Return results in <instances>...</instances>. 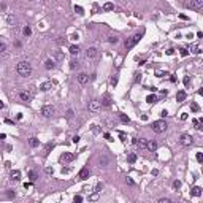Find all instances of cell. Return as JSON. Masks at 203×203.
Wrapping results in <instances>:
<instances>
[{
	"label": "cell",
	"mask_w": 203,
	"mask_h": 203,
	"mask_svg": "<svg viewBox=\"0 0 203 203\" xmlns=\"http://www.w3.org/2000/svg\"><path fill=\"white\" fill-rule=\"evenodd\" d=\"M16 70H18V73L21 76H24V78H27L30 76V73H32V65H30L29 62H19L18 64V67H16Z\"/></svg>",
	"instance_id": "6da1fadb"
},
{
	"label": "cell",
	"mask_w": 203,
	"mask_h": 203,
	"mask_svg": "<svg viewBox=\"0 0 203 203\" xmlns=\"http://www.w3.org/2000/svg\"><path fill=\"white\" fill-rule=\"evenodd\" d=\"M152 130L155 132V133H163L167 130V122L165 121H154L152 122Z\"/></svg>",
	"instance_id": "7a4b0ae2"
},
{
	"label": "cell",
	"mask_w": 203,
	"mask_h": 203,
	"mask_svg": "<svg viewBox=\"0 0 203 203\" xmlns=\"http://www.w3.org/2000/svg\"><path fill=\"white\" fill-rule=\"evenodd\" d=\"M140 40H141V35H140V33H136V35L130 37V38H129V40L126 41V48H127V49H132V48H133V46H135Z\"/></svg>",
	"instance_id": "3957f363"
},
{
	"label": "cell",
	"mask_w": 203,
	"mask_h": 203,
	"mask_svg": "<svg viewBox=\"0 0 203 203\" xmlns=\"http://www.w3.org/2000/svg\"><path fill=\"white\" fill-rule=\"evenodd\" d=\"M73 160H75V154H73V152H64L59 157V162L60 163H70Z\"/></svg>",
	"instance_id": "277c9868"
},
{
	"label": "cell",
	"mask_w": 203,
	"mask_h": 203,
	"mask_svg": "<svg viewBox=\"0 0 203 203\" xmlns=\"http://www.w3.org/2000/svg\"><path fill=\"white\" fill-rule=\"evenodd\" d=\"M187 8H191V10H202L203 8V0H191V2L186 5Z\"/></svg>",
	"instance_id": "5b68a950"
},
{
	"label": "cell",
	"mask_w": 203,
	"mask_h": 203,
	"mask_svg": "<svg viewBox=\"0 0 203 203\" xmlns=\"http://www.w3.org/2000/svg\"><path fill=\"white\" fill-rule=\"evenodd\" d=\"M54 111H56L54 106H51V105H45L41 108V114L45 116V118H51V116L54 114Z\"/></svg>",
	"instance_id": "8992f818"
},
{
	"label": "cell",
	"mask_w": 203,
	"mask_h": 203,
	"mask_svg": "<svg viewBox=\"0 0 203 203\" xmlns=\"http://www.w3.org/2000/svg\"><path fill=\"white\" fill-rule=\"evenodd\" d=\"M192 143H194V138L191 135L184 133V135L181 136V144H183V146H192Z\"/></svg>",
	"instance_id": "52a82bcc"
},
{
	"label": "cell",
	"mask_w": 203,
	"mask_h": 203,
	"mask_svg": "<svg viewBox=\"0 0 203 203\" xmlns=\"http://www.w3.org/2000/svg\"><path fill=\"white\" fill-rule=\"evenodd\" d=\"M100 106H102V103L98 102V100H92V102H89V111H92V113H97V111L100 110Z\"/></svg>",
	"instance_id": "ba28073f"
},
{
	"label": "cell",
	"mask_w": 203,
	"mask_h": 203,
	"mask_svg": "<svg viewBox=\"0 0 203 203\" xmlns=\"http://www.w3.org/2000/svg\"><path fill=\"white\" fill-rule=\"evenodd\" d=\"M95 57H97V48H94V46L87 48V51H86V59H95Z\"/></svg>",
	"instance_id": "9c48e42d"
},
{
	"label": "cell",
	"mask_w": 203,
	"mask_h": 203,
	"mask_svg": "<svg viewBox=\"0 0 203 203\" xmlns=\"http://www.w3.org/2000/svg\"><path fill=\"white\" fill-rule=\"evenodd\" d=\"M87 178H89V170L87 168H81L79 173H78V179L79 181H86Z\"/></svg>",
	"instance_id": "30bf717a"
},
{
	"label": "cell",
	"mask_w": 203,
	"mask_h": 203,
	"mask_svg": "<svg viewBox=\"0 0 203 203\" xmlns=\"http://www.w3.org/2000/svg\"><path fill=\"white\" fill-rule=\"evenodd\" d=\"M10 178H11V181L18 183V181L21 179V171H19V170H13L11 173H10Z\"/></svg>",
	"instance_id": "8fae6325"
},
{
	"label": "cell",
	"mask_w": 203,
	"mask_h": 203,
	"mask_svg": "<svg viewBox=\"0 0 203 203\" xmlns=\"http://www.w3.org/2000/svg\"><path fill=\"white\" fill-rule=\"evenodd\" d=\"M202 194H203V191H202V187H198V186L191 189V195H194V197H200Z\"/></svg>",
	"instance_id": "7c38bea8"
},
{
	"label": "cell",
	"mask_w": 203,
	"mask_h": 203,
	"mask_svg": "<svg viewBox=\"0 0 203 203\" xmlns=\"http://www.w3.org/2000/svg\"><path fill=\"white\" fill-rule=\"evenodd\" d=\"M19 98L22 102H30V94L27 90H22V92H19Z\"/></svg>",
	"instance_id": "4fadbf2b"
},
{
	"label": "cell",
	"mask_w": 203,
	"mask_h": 203,
	"mask_svg": "<svg viewBox=\"0 0 203 203\" xmlns=\"http://www.w3.org/2000/svg\"><path fill=\"white\" fill-rule=\"evenodd\" d=\"M78 81H79V84H87L89 83V76L86 75V73H81V75L78 76Z\"/></svg>",
	"instance_id": "5bb4252c"
},
{
	"label": "cell",
	"mask_w": 203,
	"mask_h": 203,
	"mask_svg": "<svg viewBox=\"0 0 203 203\" xmlns=\"http://www.w3.org/2000/svg\"><path fill=\"white\" fill-rule=\"evenodd\" d=\"M100 103H102L103 106H110V105H111V97L108 95V94H105V95H103V98H102V102H100Z\"/></svg>",
	"instance_id": "9a60e30c"
},
{
	"label": "cell",
	"mask_w": 203,
	"mask_h": 203,
	"mask_svg": "<svg viewBox=\"0 0 203 203\" xmlns=\"http://www.w3.org/2000/svg\"><path fill=\"white\" fill-rule=\"evenodd\" d=\"M54 67H56V62H54L53 59H48V60L45 62V68H46V70H53Z\"/></svg>",
	"instance_id": "2e32d148"
},
{
	"label": "cell",
	"mask_w": 203,
	"mask_h": 203,
	"mask_svg": "<svg viewBox=\"0 0 203 203\" xmlns=\"http://www.w3.org/2000/svg\"><path fill=\"white\" fill-rule=\"evenodd\" d=\"M146 102H148L149 105H154V103H157V95H155V94H151V95L146 97Z\"/></svg>",
	"instance_id": "e0dca14e"
},
{
	"label": "cell",
	"mask_w": 203,
	"mask_h": 203,
	"mask_svg": "<svg viewBox=\"0 0 203 203\" xmlns=\"http://www.w3.org/2000/svg\"><path fill=\"white\" fill-rule=\"evenodd\" d=\"M146 144H148V140H146V138H140V141L136 140V146H138L140 149H144Z\"/></svg>",
	"instance_id": "ac0fdd59"
},
{
	"label": "cell",
	"mask_w": 203,
	"mask_h": 203,
	"mask_svg": "<svg viewBox=\"0 0 203 203\" xmlns=\"http://www.w3.org/2000/svg\"><path fill=\"white\" fill-rule=\"evenodd\" d=\"M40 89H41V90H45V92H46V90L53 89V83H51V81H46V83H43V84L40 86Z\"/></svg>",
	"instance_id": "d6986e66"
},
{
	"label": "cell",
	"mask_w": 203,
	"mask_h": 203,
	"mask_svg": "<svg viewBox=\"0 0 203 203\" xmlns=\"http://www.w3.org/2000/svg\"><path fill=\"white\" fill-rule=\"evenodd\" d=\"M29 144L32 146V148H38V144H40V141H38V138L32 136V138H29Z\"/></svg>",
	"instance_id": "ffe728a7"
},
{
	"label": "cell",
	"mask_w": 203,
	"mask_h": 203,
	"mask_svg": "<svg viewBox=\"0 0 203 203\" xmlns=\"http://www.w3.org/2000/svg\"><path fill=\"white\" fill-rule=\"evenodd\" d=\"M70 54L71 56H78V54H79V46H78V45H71L70 46Z\"/></svg>",
	"instance_id": "44dd1931"
},
{
	"label": "cell",
	"mask_w": 203,
	"mask_h": 203,
	"mask_svg": "<svg viewBox=\"0 0 203 203\" xmlns=\"http://www.w3.org/2000/svg\"><path fill=\"white\" fill-rule=\"evenodd\" d=\"M176 100H178V102H184L186 100V92H184V90H179V92L176 94Z\"/></svg>",
	"instance_id": "7402d4cb"
},
{
	"label": "cell",
	"mask_w": 203,
	"mask_h": 203,
	"mask_svg": "<svg viewBox=\"0 0 203 203\" xmlns=\"http://www.w3.org/2000/svg\"><path fill=\"white\" fill-rule=\"evenodd\" d=\"M119 119L122 121L124 124H130V118H129L127 114H124V113H119Z\"/></svg>",
	"instance_id": "603a6c76"
},
{
	"label": "cell",
	"mask_w": 203,
	"mask_h": 203,
	"mask_svg": "<svg viewBox=\"0 0 203 203\" xmlns=\"http://www.w3.org/2000/svg\"><path fill=\"white\" fill-rule=\"evenodd\" d=\"M146 148H148L149 151H155V149H157V143H155V141H148Z\"/></svg>",
	"instance_id": "cb8c5ba5"
},
{
	"label": "cell",
	"mask_w": 203,
	"mask_h": 203,
	"mask_svg": "<svg viewBox=\"0 0 203 203\" xmlns=\"http://www.w3.org/2000/svg\"><path fill=\"white\" fill-rule=\"evenodd\" d=\"M103 10H105V11H113L114 10V5L111 2H106L105 5H103Z\"/></svg>",
	"instance_id": "d4e9b609"
},
{
	"label": "cell",
	"mask_w": 203,
	"mask_h": 203,
	"mask_svg": "<svg viewBox=\"0 0 203 203\" xmlns=\"http://www.w3.org/2000/svg\"><path fill=\"white\" fill-rule=\"evenodd\" d=\"M127 160H129V163H135L136 162V155L135 154H129L127 155Z\"/></svg>",
	"instance_id": "484cf974"
},
{
	"label": "cell",
	"mask_w": 203,
	"mask_h": 203,
	"mask_svg": "<svg viewBox=\"0 0 203 203\" xmlns=\"http://www.w3.org/2000/svg\"><path fill=\"white\" fill-rule=\"evenodd\" d=\"M30 33H32L30 27H27V25H25V27L22 29V35H24V37H30Z\"/></svg>",
	"instance_id": "4316f807"
},
{
	"label": "cell",
	"mask_w": 203,
	"mask_h": 203,
	"mask_svg": "<svg viewBox=\"0 0 203 203\" xmlns=\"http://www.w3.org/2000/svg\"><path fill=\"white\" fill-rule=\"evenodd\" d=\"M75 13H78V14H84V8L79 6V5H76L75 6Z\"/></svg>",
	"instance_id": "83f0119b"
},
{
	"label": "cell",
	"mask_w": 203,
	"mask_h": 203,
	"mask_svg": "<svg viewBox=\"0 0 203 203\" xmlns=\"http://www.w3.org/2000/svg\"><path fill=\"white\" fill-rule=\"evenodd\" d=\"M6 21H8V24H14V22H16V18H14L13 14H8V16H6Z\"/></svg>",
	"instance_id": "f1b7e54d"
},
{
	"label": "cell",
	"mask_w": 203,
	"mask_h": 203,
	"mask_svg": "<svg viewBox=\"0 0 203 203\" xmlns=\"http://www.w3.org/2000/svg\"><path fill=\"white\" fill-rule=\"evenodd\" d=\"M29 178H30V181H35V179H37V173H35L33 170H30V171H29Z\"/></svg>",
	"instance_id": "f546056e"
},
{
	"label": "cell",
	"mask_w": 203,
	"mask_h": 203,
	"mask_svg": "<svg viewBox=\"0 0 203 203\" xmlns=\"http://www.w3.org/2000/svg\"><path fill=\"white\" fill-rule=\"evenodd\" d=\"M53 148H54V146L51 144V143H49V144H46V148H45V155H48V152H49V151L53 149Z\"/></svg>",
	"instance_id": "4dcf8cb0"
},
{
	"label": "cell",
	"mask_w": 203,
	"mask_h": 203,
	"mask_svg": "<svg viewBox=\"0 0 203 203\" xmlns=\"http://www.w3.org/2000/svg\"><path fill=\"white\" fill-rule=\"evenodd\" d=\"M73 202H75V203H81V202H83V197H81V195H75V197H73Z\"/></svg>",
	"instance_id": "1f68e13d"
},
{
	"label": "cell",
	"mask_w": 203,
	"mask_h": 203,
	"mask_svg": "<svg viewBox=\"0 0 203 203\" xmlns=\"http://www.w3.org/2000/svg\"><path fill=\"white\" fill-rule=\"evenodd\" d=\"M191 110L194 111V113H197V111L200 110V108H198V105H197V103H192V105H191Z\"/></svg>",
	"instance_id": "d6a6232c"
},
{
	"label": "cell",
	"mask_w": 203,
	"mask_h": 203,
	"mask_svg": "<svg viewBox=\"0 0 203 203\" xmlns=\"http://www.w3.org/2000/svg\"><path fill=\"white\" fill-rule=\"evenodd\" d=\"M70 68H71V70L78 68V62H76V60H71V62H70Z\"/></svg>",
	"instance_id": "836d02e7"
},
{
	"label": "cell",
	"mask_w": 203,
	"mask_h": 203,
	"mask_svg": "<svg viewBox=\"0 0 203 203\" xmlns=\"http://www.w3.org/2000/svg\"><path fill=\"white\" fill-rule=\"evenodd\" d=\"M157 203H171V200L170 198H159Z\"/></svg>",
	"instance_id": "e575fe53"
},
{
	"label": "cell",
	"mask_w": 203,
	"mask_h": 203,
	"mask_svg": "<svg viewBox=\"0 0 203 203\" xmlns=\"http://www.w3.org/2000/svg\"><path fill=\"white\" fill-rule=\"evenodd\" d=\"M116 84H118V75H114L111 78V86H116Z\"/></svg>",
	"instance_id": "d590c367"
},
{
	"label": "cell",
	"mask_w": 203,
	"mask_h": 203,
	"mask_svg": "<svg viewBox=\"0 0 203 203\" xmlns=\"http://www.w3.org/2000/svg\"><path fill=\"white\" fill-rule=\"evenodd\" d=\"M108 41H110V43H118L119 38L118 37H110V38H108Z\"/></svg>",
	"instance_id": "8d00e7d4"
},
{
	"label": "cell",
	"mask_w": 203,
	"mask_h": 203,
	"mask_svg": "<svg viewBox=\"0 0 203 203\" xmlns=\"http://www.w3.org/2000/svg\"><path fill=\"white\" fill-rule=\"evenodd\" d=\"M195 159H197V162H202V160H203V154H202V152H197Z\"/></svg>",
	"instance_id": "74e56055"
},
{
	"label": "cell",
	"mask_w": 203,
	"mask_h": 203,
	"mask_svg": "<svg viewBox=\"0 0 203 203\" xmlns=\"http://www.w3.org/2000/svg\"><path fill=\"white\" fill-rule=\"evenodd\" d=\"M126 183H127L129 186H135V181H133L132 178H126Z\"/></svg>",
	"instance_id": "f35d334b"
},
{
	"label": "cell",
	"mask_w": 203,
	"mask_h": 203,
	"mask_svg": "<svg viewBox=\"0 0 203 203\" xmlns=\"http://www.w3.org/2000/svg\"><path fill=\"white\" fill-rule=\"evenodd\" d=\"M173 187H175V189H179V187H181V181H178V179H176L175 183H173Z\"/></svg>",
	"instance_id": "ab89813d"
},
{
	"label": "cell",
	"mask_w": 203,
	"mask_h": 203,
	"mask_svg": "<svg viewBox=\"0 0 203 203\" xmlns=\"http://www.w3.org/2000/svg\"><path fill=\"white\" fill-rule=\"evenodd\" d=\"M5 49H6V45H5V43H2V41H0V53H3Z\"/></svg>",
	"instance_id": "60d3db41"
},
{
	"label": "cell",
	"mask_w": 203,
	"mask_h": 203,
	"mask_svg": "<svg viewBox=\"0 0 203 203\" xmlns=\"http://www.w3.org/2000/svg\"><path fill=\"white\" fill-rule=\"evenodd\" d=\"M103 136H105V140H108V141H114L113 138H111V135H110V133H105Z\"/></svg>",
	"instance_id": "b9f144b4"
},
{
	"label": "cell",
	"mask_w": 203,
	"mask_h": 203,
	"mask_svg": "<svg viewBox=\"0 0 203 203\" xmlns=\"http://www.w3.org/2000/svg\"><path fill=\"white\" fill-rule=\"evenodd\" d=\"M181 56H183V57L189 56V51H187V49H181Z\"/></svg>",
	"instance_id": "7bdbcfd3"
},
{
	"label": "cell",
	"mask_w": 203,
	"mask_h": 203,
	"mask_svg": "<svg viewBox=\"0 0 203 203\" xmlns=\"http://www.w3.org/2000/svg\"><path fill=\"white\" fill-rule=\"evenodd\" d=\"M160 116H162V118H167V116H168V111H167V110H162V111H160Z\"/></svg>",
	"instance_id": "ee69618b"
},
{
	"label": "cell",
	"mask_w": 203,
	"mask_h": 203,
	"mask_svg": "<svg viewBox=\"0 0 203 203\" xmlns=\"http://www.w3.org/2000/svg\"><path fill=\"white\" fill-rule=\"evenodd\" d=\"M46 173H48V175H53V173H54L53 167H48V168H46Z\"/></svg>",
	"instance_id": "f6af8a7d"
},
{
	"label": "cell",
	"mask_w": 203,
	"mask_h": 203,
	"mask_svg": "<svg viewBox=\"0 0 203 203\" xmlns=\"http://www.w3.org/2000/svg\"><path fill=\"white\" fill-rule=\"evenodd\" d=\"M71 140H73V143H75V144H76V143H78V141H79V136H78V135H75V136H73V138H71Z\"/></svg>",
	"instance_id": "bcb514c9"
},
{
	"label": "cell",
	"mask_w": 203,
	"mask_h": 203,
	"mask_svg": "<svg viewBox=\"0 0 203 203\" xmlns=\"http://www.w3.org/2000/svg\"><path fill=\"white\" fill-rule=\"evenodd\" d=\"M119 138H121L122 141H126V133H122V132H121V133H119Z\"/></svg>",
	"instance_id": "7dc6e473"
},
{
	"label": "cell",
	"mask_w": 203,
	"mask_h": 203,
	"mask_svg": "<svg viewBox=\"0 0 203 203\" xmlns=\"http://www.w3.org/2000/svg\"><path fill=\"white\" fill-rule=\"evenodd\" d=\"M89 198H90V200H97V198H98V194H94V195H90Z\"/></svg>",
	"instance_id": "c3c4849f"
},
{
	"label": "cell",
	"mask_w": 203,
	"mask_h": 203,
	"mask_svg": "<svg viewBox=\"0 0 203 203\" xmlns=\"http://www.w3.org/2000/svg\"><path fill=\"white\" fill-rule=\"evenodd\" d=\"M189 81H191V79H189V76H186V78H184V84L189 86Z\"/></svg>",
	"instance_id": "681fc988"
},
{
	"label": "cell",
	"mask_w": 203,
	"mask_h": 203,
	"mask_svg": "<svg viewBox=\"0 0 203 203\" xmlns=\"http://www.w3.org/2000/svg\"><path fill=\"white\" fill-rule=\"evenodd\" d=\"M167 54H168V56H171V54H175V49H171V48H170V49H168V51H167Z\"/></svg>",
	"instance_id": "f907efd6"
},
{
	"label": "cell",
	"mask_w": 203,
	"mask_h": 203,
	"mask_svg": "<svg viewBox=\"0 0 203 203\" xmlns=\"http://www.w3.org/2000/svg\"><path fill=\"white\" fill-rule=\"evenodd\" d=\"M186 119H187V114L183 113V114H181V121H186Z\"/></svg>",
	"instance_id": "816d5d0a"
},
{
	"label": "cell",
	"mask_w": 203,
	"mask_h": 203,
	"mask_svg": "<svg viewBox=\"0 0 203 203\" xmlns=\"http://www.w3.org/2000/svg\"><path fill=\"white\" fill-rule=\"evenodd\" d=\"M14 195H16L14 192H8V197H10V198H14Z\"/></svg>",
	"instance_id": "f5cc1de1"
},
{
	"label": "cell",
	"mask_w": 203,
	"mask_h": 203,
	"mask_svg": "<svg viewBox=\"0 0 203 203\" xmlns=\"http://www.w3.org/2000/svg\"><path fill=\"white\" fill-rule=\"evenodd\" d=\"M194 53H195V54H200L202 49H200V48H195V49H194Z\"/></svg>",
	"instance_id": "db71d44e"
},
{
	"label": "cell",
	"mask_w": 203,
	"mask_h": 203,
	"mask_svg": "<svg viewBox=\"0 0 203 203\" xmlns=\"http://www.w3.org/2000/svg\"><path fill=\"white\" fill-rule=\"evenodd\" d=\"M67 116H68V118H71V116H73V111L68 110V111H67Z\"/></svg>",
	"instance_id": "11a10c76"
},
{
	"label": "cell",
	"mask_w": 203,
	"mask_h": 203,
	"mask_svg": "<svg viewBox=\"0 0 203 203\" xmlns=\"http://www.w3.org/2000/svg\"><path fill=\"white\" fill-rule=\"evenodd\" d=\"M106 162H108V160H106L105 157H103V159H100V163H103V165H106Z\"/></svg>",
	"instance_id": "9f6ffc18"
},
{
	"label": "cell",
	"mask_w": 203,
	"mask_h": 203,
	"mask_svg": "<svg viewBox=\"0 0 203 203\" xmlns=\"http://www.w3.org/2000/svg\"><path fill=\"white\" fill-rule=\"evenodd\" d=\"M24 187H25V189H30V187H32V184H30V183H25Z\"/></svg>",
	"instance_id": "6f0895ef"
},
{
	"label": "cell",
	"mask_w": 203,
	"mask_h": 203,
	"mask_svg": "<svg viewBox=\"0 0 203 203\" xmlns=\"http://www.w3.org/2000/svg\"><path fill=\"white\" fill-rule=\"evenodd\" d=\"M97 10H98V5H94V8H92V11H94V13H97Z\"/></svg>",
	"instance_id": "680465c9"
},
{
	"label": "cell",
	"mask_w": 203,
	"mask_h": 203,
	"mask_svg": "<svg viewBox=\"0 0 203 203\" xmlns=\"http://www.w3.org/2000/svg\"><path fill=\"white\" fill-rule=\"evenodd\" d=\"M3 108H5V103H3L2 100H0V110H3Z\"/></svg>",
	"instance_id": "91938a15"
},
{
	"label": "cell",
	"mask_w": 203,
	"mask_h": 203,
	"mask_svg": "<svg viewBox=\"0 0 203 203\" xmlns=\"http://www.w3.org/2000/svg\"><path fill=\"white\" fill-rule=\"evenodd\" d=\"M29 2H33V0H29Z\"/></svg>",
	"instance_id": "94428289"
}]
</instances>
